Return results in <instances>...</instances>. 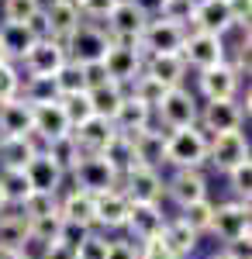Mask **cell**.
<instances>
[{"label": "cell", "mask_w": 252, "mask_h": 259, "mask_svg": "<svg viewBox=\"0 0 252 259\" xmlns=\"http://www.w3.org/2000/svg\"><path fill=\"white\" fill-rule=\"evenodd\" d=\"M204 162H207V135L197 124L166 132V166H173V169H200Z\"/></svg>", "instance_id": "1"}, {"label": "cell", "mask_w": 252, "mask_h": 259, "mask_svg": "<svg viewBox=\"0 0 252 259\" xmlns=\"http://www.w3.org/2000/svg\"><path fill=\"white\" fill-rule=\"evenodd\" d=\"M183 38H187L183 24L152 14L149 24L142 28V35H138V49H142V56H176L183 49Z\"/></svg>", "instance_id": "2"}, {"label": "cell", "mask_w": 252, "mask_h": 259, "mask_svg": "<svg viewBox=\"0 0 252 259\" xmlns=\"http://www.w3.org/2000/svg\"><path fill=\"white\" fill-rule=\"evenodd\" d=\"M107 45H111V35L97 28V24H87V21H79L76 31L69 35V38L62 41V49H66V59L76 62V66H90V62H100L104 59V52H107Z\"/></svg>", "instance_id": "3"}, {"label": "cell", "mask_w": 252, "mask_h": 259, "mask_svg": "<svg viewBox=\"0 0 252 259\" xmlns=\"http://www.w3.org/2000/svg\"><path fill=\"white\" fill-rule=\"evenodd\" d=\"M117 190L132 200V204H162V197H166V180L152 166H132L121 177Z\"/></svg>", "instance_id": "4"}, {"label": "cell", "mask_w": 252, "mask_h": 259, "mask_svg": "<svg viewBox=\"0 0 252 259\" xmlns=\"http://www.w3.org/2000/svg\"><path fill=\"white\" fill-rule=\"evenodd\" d=\"M245 118H249V111L238 100H207L197 114V128L211 139V135H225V132H242Z\"/></svg>", "instance_id": "5"}, {"label": "cell", "mask_w": 252, "mask_h": 259, "mask_svg": "<svg viewBox=\"0 0 252 259\" xmlns=\"http://www.w3.org/2000/svg\"><path fill=\"white\" fill-rule=\"evenodd\" d=\"M155 118H159V128H190L197 124V114H200V107H197V97L190 90H183V87H173V90H166V97L159 100V107L152 111Z\"/></svg>", "instance_id": "6"}, {"label": "cell", "mask_w": 252, "mask_h": 259, "mask_svg": "<svg viewBox=\"0 0 252 259\" xmlns=\"http://www.w3.org/2000/svg\"><path fill=\"white\" fill-rule=\"evenodd\" d=\"M100 62H104V69H107V80H114V83L124 87V83H132L138 73H142L145 56H142L138 41H111Z\"/></svg>", "instance_id": "7"}, {"label": "cell", "mask_w": 252, "mask_h": 259, "mask_svg": "<svg viewBox=\"0 0 252 259\" xmlns=\"http://www.w3.org/2000/svg\"><path fill=\"white\" fill-rule=\"evenodd\" d=\"M149 11L138 4V0H117L114 11L107 14V35H111V41H138V35H142V28L149 24Z\"/></svg>", "instance_id": "8"}, {"label": "cell", "mask_w": 252, "mask_h": 259, "mask_svg": "<svg viewBox=\"0 0 252 259\" xmlns=\"http://www.w3.org/2000/svg\"><path fill=\"white\" fill-rule=\"evenodd\" d=\"M211 232L214 239L221 242H235V239H245L252 235L249 228V204L242 200H225V204H214V218H211Z\"/></svg>", "instance_id": "9"}, {"label": "cell", "mask_w": 252, "mask_h": 259, "mask_svg": "<svg viewBox=\"0 0 252 259\" xmlns=\"http://www.w3.org/2000/svg\"><path fill=\"white\" fill-rule=\"evenodd\" d=\"M73 180H76V190H87V194H104V190H114L121 177L111 169V162L104 156H79V162L73 166Z\"/></svg>", "instance_id": "10"}, {"label": "cell", "mask_w": 252, "mask_h": 259, "mask_svg": "<svg viewBox=\"0 0 252 259\" xmlns=\"http://www.w3.org/2000/svg\"><path fill=\"white\" fill-rule=\"evenodd\" d=\"M249 159V139L242 132H225L207 139V162L218 173H232L238 162Z\"/></svg>", "instance_id": "11"}, {"label": "cell", "mask_w": 252, "mask_h": 259, "mask_svg": "<svg viewBox=\"0 0 252 259\" xmlns=\"http://www.w3.org/2000/svg\"><path fill=\"white\" fill-rule=\"evenodd\" d=\"M180 59L187 66H194V69H211L218 62H225V38L207 35V31H187Z\"/></svg>", "instance_id": "12"}, {"label": "cell", "mask_w": 252, "mask_h": 259, "mask_svg": "<svg viewBox=\"0 0 252 259\" xmlns=\"http://www.w3.org/2000/svg\"><path fill=\"white\" fill-rule=\"evenodd\" d=\"M235 28L232 4L228 0H194V14H190V28L187 31H207L225 38V31Z\"/></svg>", "instance_id": "13"}, {"label": "cell", "mask_w": 252, "mask_h": 259, "mask_svg": "<svg viewBox=\"0 0 252 259\" xmlns=\"http://www.w3.org/2000/svg\"><path fill=\"white\" fill-rule=\"evenodd\" d=\"M24 73L28 76H56L66 62V49L56 38H38L28 52H24Z\"/></svg>", "instance_id": "14"}, {"label": "cell", "mask_w": 252, "mask_h": 259, "mask_svg": "<svg viewBox=\"0 0 252 259\" xmlns=\"http://www.w3.org/2000/svg\"><path fill=\"white\" fill-rule=\"evenodd\" d=\"M162 225H166L162 204H132V207H128V221H124V228H128L132 242H138V245H142V242L159 239Z\"/></svg>", "instance_id": "15"}, {"label": "cell", "mask_w": 252, "mask_h": 259, "mask_svg": "<svg viewBox=\"0 0 252 259\" xmlns=\"http://www.w3.org/2000/svg\"><path fill=\"white\" fill-rule=\"evenodd\" d=\"M128 207H132V200L124 197L121 190H104L97 194L94 200V228H104V232H117V228H124V221H128Z\"/></svg>", "instance_id": "16"}, {"label": "cell", "mask_w": 252, "mask_h": 259, "mask_svg": "<svg viewBox=\"0 0 252 259\" xmlns=\"http://www.w3.org/2000/svg\"><path fill=\"white\" fill-rule=\"evenodd\" d=\"M238 83L242 80L235 76V69L228 62H218L211 69H200V76H197V87H200L204 100H235Z\"/></svg>", "instance_id": "17"}, {"label": "cell", "mask_w": 252, "mask_h": 259, "mask_svg": "<svg viewBox=\"0 0 252 259\" xmlns=\"http://www.w3.org/2000/svg\"><path fill=\"white\" fill-rule=\"evenodd\" d=\"M166 197L176 200L180 207L207 197V180L200 169H173V177L166 180Z\"/></svg>", "instance_id": "18"}, {"label": "cell", "mask_w": 252, "mask_h": 259, "mask_svg": "<svg viewBox=\"0 0 252 259\" xmlns=\"http://www.w3.org/2000/svg\"><path fill=\"white\" fill-rule=\"evenodd\" d=\"M31 132H35L41 142H52V139H59V135H69L73 128H69V118H66L62 104L52 100V104L31 107Z\"/></svg>", "instance_id": "19"}, {"label": "cell", "mask_w": 252, "mask_h": 259, "mask_svg": "<svg viewBox=\"0 0 252 259\" xmlns=\"http://www.w3.org/2000/svg\"><path fill=\"white\" fill-rule=\"evenodd\" d=\"M132 149H135V159L138 166H166V132L162 128H152V124H145L142 132L132 135Z\"/></svg>", "instance_id": "20"}, {"label": "cell", "mask_w": 252, "mask_h": 259, "mask_svg": "<svg viewBox=\"0 0 252 259\" xmlns=\"http://www.w3.org/2000/svg\"><path fill=\"white\" fill-rule=\"evenodd\" d=\"M24 177H28V187H31V190H41V194H59V187H62L66 173H62V169H59V166L49 159L45 152H35L31 159L24 162Z\"/></svg>", "instance_id": "21"}, {"label": "cell", "mask_w": 252, "mask_h": 259, "mask_svg": "<svg viewBox=\"0 0 252 259\" xmlns=\"http://www.w3.org/2000/svg\"><path fill=\"white\" fill-rule=\"evenodd\" d=\"M45 149V142L28 132V135H14V139H0V166H11V169H24V162L31 159L35 152Z\"/></svg>", "instance_id": "22"}, {"label": "cell", "mask_w": 252, "mask_h": 259, "mask_svg": "<svg viewBox=\"0 0 252 259\" xmlns=\"http://www.w3.org/2000/svg\"><path fill=\"white\" fill-rule=\"evenodd\" d=\"M111 135H114V124H111V121H104V118H97V114L73 128V142L79 145V152H83V156L100 152V149L107 145V139H111Z\"/></svg>", "instance_id": "23"}, {"label": "cell", "mask_w": 252, "mask_h": 259, "mask_svg": "<svg viewBox=\"0 0 252 259\" xmlns=\"http://www.w3.org/2000/svg\"><path fill=\"white\" fill-rule=\"evenodd\" d=\"M159 242H162V245H166V249H170L176 259H187V256L197 249L200 235H197L194 228H187L180 218H166L162 232H159Z\"/></svg>", "instance_id": "24"}, {"label": "cell", "mask_w": 252, "mask_h": 259, "mask_svg": "<svg viewBox=\"0 0 252 259\" xmlns=\"http://www.w3.org/2000/svg\"><path fill=\"white\" fill-rule=\"evenodd\" d=\"M41 14L49 21V38H56V41H66L79 24V11L69 7V4H62V0H49L41 7Z\"/></svg>", "instance_id": "25"}, {"label": "cell", "mask_w": 252, "mask_h": 259, "mask_svg": "<svg viewBox=\"0 0 252 259\" xmlns=\"http://www.w3.org/2000/svg\"><path fill=\"white\" fill-rule=\"evenodd\" d=\"M28 132H31V104H24L21 97L4 100L0 104V139H14Z\"/></svg>", "instance_id": "26"}, {"label": "cell", "mask_w": 252, "mask_h": 259, "mask_svg": "<svg viewBox=\"0 0 252 259\" xmlns=\"http://www.w3.org/2000/svg\"><path fill=\"white\" fill-rule=\"evenodd\" d=\"M114 132H124V135H135V132H142L145 124H152V107H145L138 97H132V94H124V100H121V107H117L114 114Z\"/></svg>", "instance_id": "27"}, {"label": "cell", "mask_w": 252, "mask_h": 259, "mask_svg": "<svg viewBox=\"0 0 252 259\" xmlns=\"http://www.w3.org/2000/svg\"><path fill=\"white\" fill-rule=\"evenodd\" d=\"M94 200H97V194L73 187L66 197H59V214H62V221H76V225L94 228Z\"/></svg>", "instance_id": "28"}, {"label": "cell", "mask_w": 252, "mask_h": 259, "mask_svg": "<svg viewBox=\"0 0 252 259\" xmlns=\"http://www.w3.org/2000/svg\"><path fill=\"white\" fill-rule=\"evenodd\" d=\"M142 73L155 76V80L166 83V87H183V76H187V62L180 59V52H176V56H145V66H142Z\"/></svg>", "instance_id": "29"}, {"label": "cell", "mask_w": 252, "mask_h": 259, "mask_svg": "<svg viewBox=\"0 0 252 259\" xmlns=\"http://www.w3.org/2000/svg\"><path fill=\"white\" fill-rule=\"evenodd\" d=\"M31 245L24 214H0V252H24Z\"/></svg>", "instance_id": "30"}, {"label": "cell", "mask_w": 252, "mask_h": 259, "mask_svg": "<svg viewBox=\"0 0 252 259\" xmlns=\"http://www.w3.org/2000/svg\"><path fill=\"white\" fill-rule=\"evenodd\" d=\"M97 156H104V159L111 162V169H114L117 177H124L132 166H138L135 149H132V135H124V132H114V135L107 139V145L100 149Z\"/></svg>", "instance_id": "31"}, {"label": "cell", "mask_w": 252, "mask_h": 259, "mask_svg": "<svg viewBox=\"0 0 252 259\" xmlns=\"http://www.w3.org/2000/svg\"><path fill=\"white\" fill-rule=\"evenodd\" d=\"M90 94V107H94V114L104 121H114L117 107H121V100H124V87L114 80L100 83V87H94V90H87Z\"/></svg>", "instance_id": "32"}, {"label": "cell", "mask_w": 252, "mask_h": 259, "mask_svg": "<svg viewBox=\"0 0 252 259\" xmlns=\"http://www.w3.org/2000/svg\"><path fill=\"white\" fill-rule=\"evenodd\" d=\"M31 45H35V35L28 31V24H11V21L0 24V49H4L7 62L24 59V52H28Z\"/></svg>", "instance_id": "33"}, {"label": "cell", "mask_w": 252, "mask_h": 259, "mask_svg": "<svg viewBox=\"0 0 252 259\" xmlns=\"http://www.w3.org/2000/svg\"><path fill=\"white\" fill-rule=\"evenodd\" d=\"M41 152L56 162L62 173H73V166H76L79 156H83V152H79V145L73 142V132H69V135H59V139H52V142H45V149H41Z\"/></svg>", "instance_id": "34"}, {"label": "cell", "mask_w": 252, "mask_h": 259, "mask_svg": "<svg viewBox=\"0 0 252 259\" xmlns=\"http://www.w3.org/2000/svg\"><path fill=\"white\" fill-rule=\"evenodd\" d=\"M24 104L38 107V104H52L59 100V90H56V80L52 76H24L21 80V94H18Z\"/></svg>", "instance_id": "35"}, {"label": "cell", "mask_w": 252, "mask_h": 259, "mask_svg": "<svg viewBox=\"0 0 252 259\" xmlns=\"http://www.w3.org/2000/svg\"><path fill=\"white\" fill-rule=\"evenodd\" d=\"M0 190H4V197H7V207H21L24 197L31 194V187H28V177H24V169H11V166H0Z\"/></svg>", "instance_id": "36"}, {"label": "cell", "mask_w": 252, "mask_h": 259, "mask_svg": "<svg viewBox=\"0 0 252 259\" xmlns=\"http://www.w3.org/2000/svg\"><path fill=\"white\" fill-rule=\"evenodd\" d=\"M176 218L183 221L187 228H194L197 235H204L207 228H211V218H214V200L204 197V200H194V204H187V207H180V214Z\"/></svg>", "instance_id": "37"}, {"label": "cell", "mask_w": 252, "mask_h": 259, "mask_svg": "<svg viewBox=\"0 0 252 259\" xmlns=\"http://www.w3.org/2000/svg\"><path fill=\"white\" fill-rule=\"evenodd\" d=\"M128 87H132V97H138L142 104H145V107H152V111L159 107V100L166 97V90H173V87L159 83L155 76H149V73H138V76L128 83Z\"/></svg>", "instance_id": "38"}, {"label": "cell", "mask_w": 252, "mask_h": 259, "mask_svg": "<svg viewBox=\"0 0 252 259\" xmlns=\"http://www.w3.org/2000/svg\"><path fill=\"white\" fill-rule=\"evenodd\" d=\"M56 90H59V97H73V94H83L87 90V80H83V66H76V62H62V69H59L56 76Z\"/></svg>", "instance_id": "39"}, {"label": "cell", "mask_w": 252, "mask_h": 259, "mask_svg": "<svg viewBox=\"0 0 252 259\" xmlns=\"http://www.w3.org/2000/svg\"><path fill=\"white\" fill-rule=\"evenodd\" d=\"M21 214L28 221L45 218V214H59V194H41V190H31L24 204H21Z\"/></svg>", "instance_id": "40"}, {"label": "cell", "mask_w": 252, "mask_h": 259, "mask_svg": "<svg viewBox=\"0 0 252 259\" xmlns=\"http://www.w3.org/2000/svg\"><path fill=\"white\" fill-rule=\"evenodd\" d=\"M59 104H62V111L69 118V128H76L87 118H94V107H90V94L87 90L83 94H73V97H59Z\"/></svg>", "instance_id": "41"}, {"label": "cell", "mask_w": 252, "mask_h": 259, "mask_svg": "<svg viewBox=\"0 0 252 259\" xmlns=\"http://www.w3.org/2000/svg\"><path fill=\"white\" fill-rule=\"evenodd\" d=\"M59 228H62V214H45V218L28 221V232H31V242H38V245L59 242Z\"/></svg>", "instance_id": "42"}, {"label": "cell", "mask_w": 252, "mask_h": 259, "mask_svg": "<svg viewBox=\"0 0 252 259\" xmlns=\"http://www.w3.org/2000/svg\"><path fill=\"white\" fill-rule=\"evenodd\" d=\"M190 14H194V0H159V7H155V18L176 21L183 28H190Z\"/></svg>", "instance_id": "43"}, {"label": "cell", "mask_w": 252, "mask_h": 259, "mask_svg": "<svg viewBox=\"0 0 252 259\" xmlns=\"http://www.w3.org/2000/svg\"><path fill=\"white\" fill-rule=\"evenodd\" d=\"M41 11V0H4V21L11 24H28Z\"/></svg>", "instance_id": "44"}, {"label": "cell", "mask_w": 252, "mask_h": 259, "mask_svg": "<svg viewBox=\"0 0 252 259\" xmlns=\"http://www.w3.org/2000/svg\"><path fill=\"white\" fill-rule=\"evenodd\" d=\"M225 177H228V183H232V190H235V200L249 204V194H252V159L238 162L232 173H225Z\"/></svg>", "instance_id": "45"}, {"label": "cell", "mask_w": 252, "mask_h": 259, "mask_svg": "<svg viewBox=\"0 0 252 259\" xmlns=\"http://www.w3.org/2000/svg\"><path fill=\"white\" fill-rule=\"evenodd\" d=\"M107 242H111V239L100 235L97 228H94V232L76 245V259H104V256H107Z\"/></svg>", "instance_id": "46"}, {"label": "cell", "mask_w": 252, "mask_h": 259, "mask_svg": "<svg viewBox=\"0 0 252 259\" xmlns=\"http://www.w3.org/2000/svg\"><path fill=\"white\" fill-rule=\"evenodd\" d=\"M21 94V73L14 69V62H0V104L14 100Z\"/></svg>", "instance_id": "47"}, {"label": "cell", "mask_w": 252, "mask_h": 259, "mask_svg": "<svg viewBox=\"0 0 252 259\" xmlns=\"http://www.w3.org/2000/svg\"><path fill=\"white\" fill-rule=\"evenodd\" d=\"M94 228H87V225H76V221H62V228H59V242L62 245H69V249H76L79 242L87 239Z\"/></svg>", "instance_id": "48"}, {"label": "cell", "mask_w": 252, "mask_h": 259, "mask_svg": "<svg viewBox=\"0 0 252 259\" xmlns=\"http://www.w3.org/2000/svg\"><path fill=\"white\" fill-rule=\"evenodd\" d=\"M104 259H138V242L132 239H111L107 242V256Z\"/></svg>", "instance_id": "49"}, {"label": "cell", "mask_w": 252, "mask_h": 259, "mask_svg": "<svg viewBox=\"0 0 252 259\" xmlns=\"http://www.w3.org/2000/svg\"><path fill=\"white\" fill-rule=\"evenodd\" d=\"M117 0H79V18H107Z\"/></svg>", "instance_id": "50"}, {"label": "cell", "mask_w": 252, "mask_h": 259, "mask_svg": "<svg viewBox=\"0 0 252 259\" xmlns=\"http://www.w3.org/2000/svg\"><path fill=\"white\" fill-rule=\"evenodd\" d=\"M138 259H176V256L159 239H152V242H142L138 245Z\"/></svg>", "instance_id": "51"}, {"label": "cell", "mask_w": 252, "mask_h": 259, "mask_svg": "<svg viewBox=\"0 0 252 259\" xmlns=\"http://www.w3.org/2000/svg\"><path fill=\"white\" fill-rule=\"evenodd\" d=\"M228 259H249L252 252V235H245V239H235V242H225V249H221Z\"/></svg>", "instance_id": "52"}, {"label": "cell", "mask_w": 252, "mask_h": 259, "mask_svg": "<svg viewBox=\"0 0 252 259\" xmlns=\"http://www.w3.org/2000/svg\"><path fill=\"white\" fill-rule=\"evenodd\" d=\"M83 80H87V90H94L100 83H107V69H104V62H90V66H83Z\"/></svg>", "instance_id": "53"}, {"label": "cell", "mask_w": 252, "mask_h": 259, "mask_svg": "<svg viewBox=\"0 0 252 259\" xmlns=\"http://www.w3.org/2000/svg\"><path fill=\"white\" fill-rule=\"evenodd\" d=\"M38 259H76V249H69L62 242H49V245H41Z\"/></svg>", "instance_id": "54"}, {"label": "cell", "mask_w": 252, "mask_h": 259, "mask_svg": "<svg viewBox=\"0 0 252 259\" xmlns=\"http://www.w3.org/2000/svg\"><path fill=\"white\" fill-rule=\"evenodd\" d=\"M28 31L35 35V41H38V38H49V21H45V14H41V11L28 21Z\"/></svg>", "instance_id": "55"}, {"label": "cell", "mask_w": 252, "mask_h": 259, "mask_svg": "<svg viewBox=\"0 0 252 259\" xmlns=\"http://www.w3.org/2000/svg\"><path fill=\"white\" fill-rule=\"evenodd\" d=\"M0 259H35V256L24 249V252H0Z\"/></svg>", "instance_id": "56"}, {"label": "cell", "mask_w": 252, "mask_h": 259, "mask_svg": "<svg viewBox=\"0 0 252 259\" xmlns=\"http://www.w3.org/2000/svg\"><path fill=\"white\" fill-rule=\"evenodd\" d=\"M7 211V197H4V190H0V214Z\"/></svg>", "instance_id": "57"}, {"label": "cell", "mask_w": 252, "mask_h": 259, "mask_svg": "<svg viewBox=\"0 0 252 259\" xmlns=\"http://www.w3.org/2000/svg\"><path fill=\"white\" fill-rule=\"evenodd\" d=\"M62 4H69V7H76V11H79V0H62Z\"/></svg>", "instance_id": "58"}, {"label": "cell", "mask_w": 252, "mask_h": 259, "mask_svg": "<svg viewBox=\"0 0 252 259\" xmlns=\"http://www.w3.org/2000/svg\"><path fill=\"white\" fill-rule=\"evenodd\" d=\"M211 259H228V256H225V252H214V256Z\"/></svg>", "instance_id": "59"}, {"label": "cell", "mask_w": 252, "mask_h": 259, "mask_svg": "<svg viewBox=\"0 0 252 259\" xmlns=\"http://www.w3.org/2000/svg\"><path fill=\"white\" fill-rule=\"evenodd\" d=\"M0 62H7V56H4V49H0Z\"/></svg>", "instance_id": "60"}]
</instances>
